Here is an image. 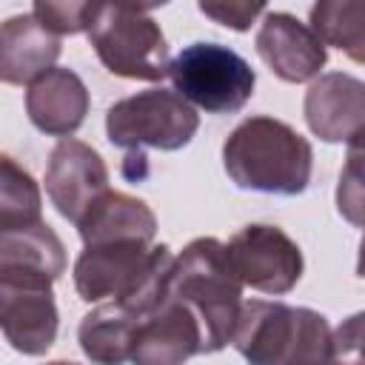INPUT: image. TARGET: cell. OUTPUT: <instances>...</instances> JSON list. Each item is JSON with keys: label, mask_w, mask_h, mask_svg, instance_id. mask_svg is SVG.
Returning a JSON list of instances; mask_svg holds the SVG:
<instances>
[{"label": "cell", "mask_w": 365, "mask_h": 365, "mask_svg": "<svg viewBox=\"0 0 365 365\" xmlns=\"http://www.w3.org/2000/svg\"><path fill=\"white\" fill-rule=\"evenodd\" d=\"M222 165L237 188L297 197L314 171L311 143L277 117H245L222 143Z\"/></svg>", "instance_id": "cell-1"}, {"label": "cell", "mask_w": 365, "mask_h": 365, "mask_svg": "<svg viewBox=\"0 0 365 365\" xmlns=\"http://www.w3.org/2000/svg\"><path fill=\"white\" fill-rule=\"evenodd\" d=\"M174 254L168 245L117 240L83 245L74 262V288L86 302H120L137 317L157 308L168 294Z\"/></svg>", "instance_id": "cell-2"}, {"label": "cell", "mask_w": 365, "mask_h": 365, "mask_svg": "<svg viewBox=\"0 0 365 365\" xmlns=\"http://www.w3.org/2000/svg\"><path fill=\"white\" fill-rule=\"evenodd\" d=\"M168 297L182 302L200 325V354H217L231 342L242 305V285L231 271L225 242L217 237L191 240L177 257Z\"/></svg>", "instance_id": "cell-3"}, {"label": "cell", "mask_w": 365, "mask_h": 365, "mask_svg": "<svg viewBox=\"0 0 365 365\" xmlns=\"http://www.w3.org/2000/svg\"><path fill=\"white\" fill-rule=\"evenodd\" d=\"M231 345L248 365H334L328 319L302 305L242 302Z\"/></svg>", "instance_id": "cell-4"}, {"label": "cell", "mask_w": 365, "mask_h": 365, "mask_svg": "<svg viewBox=\"0 0 365 365\" xmlns=\"http://www.w3.org/2000/svg\"><path fill=\"white\" fill-rule=\"evenodd\" d=\"M86 34L106 71L117 77L157 83L168 74V46L148 6L88 3Z\"/></svg>", "instance_id": "cell-5"}, {"label": "cell", "mask_w": 365, "mask_h": 365, "mask_svg": "<svg viewBox=\"0 0 365 365\" xmlns=\"http://www.w3.org/2000/svg\"><path fill=\"white\" fill-rule=\"evenodd\" d=\"M171 91L205 114H237L254 94L251 63L222 43H191L168 60Z\"/></svg>", "instance_id": "cell-6"}, {"label": "cell", "mask_w": 365, "mask_h": 365, "mask_svg": "<svg viewBox=\"0 0 365 365\" xmlns=\"http://www.w3.org/2000/svg\"><path fill=\"white\" fill-rule=\"evenodd\" d=\"M200 128V114L171 88H148L117 100L106 111L111 145L143 154V148L180 151Z\"/></svg>", "instance_id": "cell-7"}, {"label": "cell", "mask_w": 365, "mask_h": 365, "mask_svg": "<svg viewBox=\"0 0 365 365\" xmlns=\"http://www.w3.org/2000/svg\"><path fill=\"white\" fill-rule=\"evenodd\" d=\"M225 254L240 285H248L268 297L288 294L302 277L299 245L277 225L254 222L240 228L228 242Z\"/></svg>", "instance_id": "cell-8"}, {"label": "cell", "mask_w": 365, "mask_h": 365, "mask_svg": "<svg viewBox=\"0 0 365 365\" xmlns=\"http://www.w3.org/2000/svg\"><path fill=\"white\" fill-rule=\"evenodd\" d=\"M57 328L60 314L51 282L31 277L0 279V331L14 351L43 356L54 345Z\"/></svg>", "instance_id": "cell-9"}, {"label": "cell", "mask_w": 365, "mask_h": 365, "mask_svg": "<svg viewBox=\"0 0 365 365\" xmlns=\"http://www.w3.org/2000/svg\"><path fill=\"white\" fill-rule=\"evenodd\" d=\"M106 191L108 168L88 143L66 137L51 148L46 168V194L63 220L77 225Z\"/></svg>", "instance_id": "cell-10"}, {"label": "cell", "mask_w": 365, "mask_h": 365, "mask_svg": "<svg viewBox=\"0 0 365 365\" xmlns=\"http://www.w3.org/2000/svg\"><path fill=\"white\" fill-rule=\"evenodd\" d=\"M305 123L325 143L359 145L365 123V86L345 71L319 74L305 91Z\"/></svg>", "instance_id": "cell-11"}, {"label": "cell", "mask_w": 365, "mask_h": 365, "mask_svg": "<svg viewBox=\"0 0 365 365\" xmlns=\"http://www.w3.org/2000/svg\"><path fill=\"white\" fill-rule=\"evenodd\" d=\"M200 325L194 314L165 294V299L140 317L134 342H131V365H185L200 354Z\"/></svg>", "instance_id": "cell-12"}, {"label": "cell", "mask_w": 365, "mask_h": 365, "mask_svg": "<svg viewBox=\"0 0 365 365\" xmlns=\"http://www.w3.org/2000/svg\"><path fill=\"white\" fill-rule=\"evenodd\" d=\"M254 43L265 66L285 83L314 80L328 60L317 34L288 11H265Z\"/></svg>", "instance_id": "cell-13"}, {"label": "cell", "mask_w": 365, "mask_h": 365, "mask_svg": "<svg viewBox=\"0 0 365 365\" xmlns=\"http://www.w3.org/2000/svg\"><path fill=\"white\" fill-rule=\"evenodd\" d=\"M88 88L71 68L54 66L26 88V114L31 125L48 137H71L88 114Z\"/></svg>", "instance_id": "cell-14"}, {"label": "cell", "mask_w": 365, "mask_h": 365, "mask_svg": "<svg viewBox=\"0 0 365 365\" xmlns=\"http://www.w3.org/2000/svg\"><path fill=\"white\" fill-rule=\"evenodd\" d=\"M60 57V37L51 34L31 11L0 23V83L29 86Z\"/></svg>", "instance_id": "cell-15"}, {"label": "cell", "mask_w": 365, "mask_h": 365, "mask_svg": "<svg viewBox=\"0 0 365 365\" xmlns=\"http://www.w3.org/2000/svg\"><path fill=\"white\" fill-rule=\"evenodd\" d=\"M66 274V245L48 222L0 231V279L31 277L54 282Z\"/></svg>", "instance_id": "cell-16"}, {"label": "cell", "mask_w": 365, "mask_h": 365, "mask_svg": "<svg viewBox=\"0 0 365 365\" xmlns=\"http://www.w3.org/2000/svg\"><path fill=\"white\" fill-rule=\"evenodd\" d=\"M77 231H80L83 245L117 242V240L154 242L157 217L140 197L108 188L97 200V205L77 222Z\"/></svg>", "instance_id": "cell-17"}, {"label": "cell", "mask_w": 365, "mask_h": 365, "mask_svg": "<svg viewBox=\"0 0 365 365\" xmlns=\"http://www.w3.org/2000/svg\"><path fill=\"white\" fill-rule=\"evenodd\" d=\"M140 317L120 302H103L80 319L77 342L94 365H125Z\"/></svg>", "instance_id": "cell-18"}, {"label": "cell", "mask_w": 365, "mask_h": 365, "mask_svg": "<svg viewBox=\"0 0 365 365\" xmlns=\"http://www.w3.org/2000/svg\"><path fill=\"white\" fill-rule=\"evenodd\" d=\"M365 3L359 0H322L311 6V31L322 46L342 48L354 63H362L365 48Z\"/></svg>", "instance_id": "cell-19"}, {"label": "cell", "mask_w": 365, "mask_h": 365, "mask_svg": "<svg viewBox=\"0 0 365 365\" xmlns=\"http://www.w3.org/2000/svg\"><path fill=\"white\" fill-rule=\"evenodd\" d=\"M43 194L37 180L9 154H0V231L40 222Z\"/></svg>", "instance_id": "cell-20"}, {"label": "cell", "mask_w": 365, "mask_h": 365, "mask_svg": "<svg viewBox=\"0 0 365 365\" xmlns=\"http://www.w3.org/2000/svg\"><path fill=\"white\" fill-rule=\"evenodd\" d=\"M31 14L57 37L66 34H80L86 31V17H88V3L68 0V3H54V0H37Z\"/></svg>", "instance_id": "cell-21"}, {"label": "cell", "mask_w": 365, "mask_h": 365, "mask_svg": "<svg viewBox=\"0 0 365 365\" xmlns=\"http://www.w3.org/2000/svg\"><path fill=\"white\" fill-rule=\"evenodd\" d=\"M200 11L205 14V17H211L214 23H220V26H225V29H234V31H248L251 29V23L259 17V14H265L268 9L262 6V3H228V0H202L200 3Z\"/></svg>", "instance_id": "cell-22"}, {"label": "cell", "mask_w": 365, "mask_h": 365, "mask_svg": "<svg viewBox=\"0 0 365 365\" xmlns=\"http://www.w3.org/2000/svg\"><path fill=\"white\" fill-rule=\"evenodd\" d=\"M331 362L362 365V314H354L336 331H331Z\"/></svg>", "instance_id": "cell-23"}, {"label": "cell", "mask_w": 365, "mask_h": 365, "mask_svg": "<svg viewBox=\"0 0 365 365\" xmlns=\"http://www.w3.org/2000/svg\"><path fill=\"white\" fill-rule=\"evenodd\" d=\"M46 365H77V362H68V359H54V362H46Z\"/></svg>", "instance_id": "cell-24"}]
</instances>
